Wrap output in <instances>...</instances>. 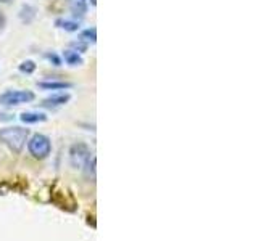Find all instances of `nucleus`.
Here are the masks:
<instances>
[{
  "label": "nucleus",
  "mask_w": 258,
  "mask_h": 241,
  "mask_svg": "<svg viewBox=\"0 0 258 241\" xmlns=\"http://www.w3.org/2000/svg\"><path fill=\"white\" fill-rule=\"evenodd\" d=\"M28 151L34 159H45L52 153V142L44 134H36L28 139Z\"/></svg>",
  "instance_id": "nucleus-2"
},
{
  "label": "nucleus",
  "mask_w": 258,
  "mask_h": 241,
  "mask_svg": "<svg viewBox=\"0 0 258 241\" xmlns=\"http://www.w3.org/2000/svg\"><path fill=\"white\" fill-rule=\"evenodd\" d=\"M36 100V93L31 90H7L0 95V104L4 106H20Z\"/></svg>",
  "instance_id": "nucleus-3"
},
{
  "label": "nucleus",
  "mask_w": 258,
  "mask_h": 241,
  "mask_svg": "<svg viewBox=\"0 0 258 241\" xmlns=\"http://www.w3.org/2000/svg\"><path fill=\"white\" fill-rule=\"evenodd\" d=\"M78 40H81V42H84L86 45H89V44H95V42H97V29H95V28H87V29H84V31L79 34V39H78Z\"/></svg>",
  "instance_id": "nucleus-10"
},
{
  "label": "nucleus",
  "mask_w": 258,
  "mask_h": 241,
  "mask_svg": "<svg viewBox=\"0 0 258 241\" xmlns=\"http://www.w3.org/2000/svg\"><path fill=\"white\" fill-rule=\"evenodd\" d=\"M63 60L67 61V64H70V66H81V64H84V58L81 56V53L73 50V48H68V50L63 52Z\"/></svg>",
  "instance_id": "nucleus-8"
},
{
  "label": "nucleus",
  "mask_w": 258,
  "mask_h": 241,
  "mask_svg": "<svg viewBox=\"0 0 258 241\" xmlns=\"http://www.w3.org/2000/svg\"><path fill=\"white\" fill-rule=\"evenodd\" d=\"M20 18H21L23 23H31L32 20L36 18V8H32L31 5H24V7L21 8Z\"/></svg>",
  "instance_id": "nucleus-12"
},
{
  "label": "nucleus",
  "mask_w": 258,
  "mask_h": 241,
  "mask_svg": "<svg viewBox=\"0 0 258 241\" xmlns=\"http://www.w3.org/2000/svg\"><path fill=\"white\" fill-rule=\"evenodd\" d=\"M13 0H0V4H12Z\"/></svg>",
  "instance_id": "nucleus-17"
},
{
  "label": "nucleus",
  "mask_w": 258,
  "mask_h": 241,
  "mask_svg": "<svg viewBox=\"0 0 258 241\" xmlns=\"http://www.w3.org/2000/svg\"><path fill=\"white\" fill-rule=\"evenodd\" d=\"M5 23H7V20H5V15L0 12V32L4 31V28H5Z\"/></svg>",
  "instance_id": "nucleus-16"
},
{
  "label": "nucleus",
  "mask_w": 258,
  "mask_h": 241,
  "mask_svg": "<svg viewBox=\"0 0 258 241\" xmlns=\"http://www.w3.org/2000/svg\"><path fill=\"white\" fill-rule=\"evenodd\" d=\"M36 63L32 61V60H26V61H23L20 66H18V69H20V72H23V74H32V72L36 71Z\"/></svg>",
  "instance_id": "nucleus-14"
},
{
  "label": "nucleus",
  "mask_w": 258,
  "mask_h": 241,
  "mask_svg": "<svg viewBox=\"0 0 258 241\" xmlns=\"http://www.w3.org/2000/svg\"><path fill=\"white\" fill-rule=\"evenodd\" d=\"M71 13L76 16V18H83L87 13V0H71L70 4Z\"/></svg>",
  "instance_id": "nucleus-9"
},
{
  "label": "nucleus",
  "mask_w": 258,
  "mask_h": 241,
  "mask_svg": "<svg viewBox=\"0 0 258 241\" xmlns=\"http://www.w3.org/2000/svg\"><path fill=\"white\" fill-rule=\"evenodd\" d=\"M91 156H92V151L86 143L78 142L75 145H71V148H70V164H71L73 169H83L84 164L87 163L89 159H91Z\"/></svg>",
  "instance_id": "nucleus-4"
},
{
  "label": "nucleus",
  "mask_w": 258,
  "mask_h": 241,
  "mask_svg": "<svg viewBox=\"0 0 258 241\" xmlns=\"http://www.w3.org/2000/svg\"><path fill=\"white\" fill-rule=\"evenodd\" d=\"M28 137H29V131L24 127L13 126V127L0 129V142L12 153H16V155H20L24 150V147H26Z\"/></svg>",
  "instance_id": "nucleus-1"
},
{
  "label": "nucleus",
  "mask_w": 258,
  "mask_h": 241,
  "mask_svg": "<svg viewBox=\"0 0 258 241\" xmlns=\"http://www.w3.org/2000/svg\"><path fill=\"white\" fill-rule=\"evenodd\" d=\"M84 174L89 180H95V156H91V159L87 161V163L84 164Z\"/></svg>",
  "instance_id": "nucleus-13"
},
{
  "label": "nucleus",
  "mask_w": 258,
  "mask_h": 241,
  "mask_svg": "<svg viewBox=\"0 0 258 241\" xmlns=\"http://www.w3.org/2000/svg\"><path fill=\"white\" fill-rule=\"evenodd\" d=\"M70 100H71V95L70 93H55V95L48 96V98L42 100L40 106L48 108V109H55V108L64 106V104H67Z\"/></svg>",
  "instance_id": "nucleus-5"
},
{
  "label": "nucleus",
  "mask_w": 258,
  "mask_h": 241,
  "mask_svg": "<svg viewBox=\"0 0 258 241\" xmlns=\"http://www.w3.org/2000/svg\"><path fill=\"white\" fill-rule=\"evenodd\" d=\"M37 85L44 90H67V88L73 87L70 82H63V80H42V82H37Z\"/></svg>",
  "instance_id": "nucleus-7"
},
{
  "label": "nucleus",
  "mask_w": 258,
  "mask_h": 241,
  "mask_svg": "<svg viewBox=\"0 0 258 241\" xmlns=\"http://www.w3.org/2000/svg\"><path fill=\"white\" fill-rule=\"evenodd\" d=\"M56 26L68 31V32H76L79 31V21L76 20H56Z\"/></svg>",
  "instance_id": "nucleus-11"
},
{
  "label": "nucleus",
  "mask_w": 258,
  "mask_h": 241,
  "mask_svg": "<svg viewBox=\"0 0 258 241\" xmlns=\"http://www.w3.org/2000/svg\"><path fill=\"white\" fill-rule=\"evenodd\" d=\"M20 119L23 120L24 124H39V123H45L47 116L44 112H37V111H26L21 112Z\"/></svg>",
  "instance_id": "nucleus-6"
},
{
  "label": "nucleus",
  "mask_w": 258,
  "mask_h": 241,
  "mask_svg": "<svg viewBox=\"0 0 258 241\" xmlns=\"http://www.w3.org/2000/svg\"><path fill=\"white\" fill-rule=\"evenodd\" d=\"M45 58L50 61L53 66H60V64H61V58L58 55H55V53H45Z\"/></svg>",
  "instance_id": "nucleus-15"
},
{
  "label": "nucleus",
  "mask_w": 258,
  "mask_h": 241,
  "mask_svg": "<svg viewBox=\"0 0 258 241\" xmlns=\"http://www.w3.org/2000/svg\"><path fill=\"white\" fill-rule=\"evenodd\" d=\"M89 2H91L92 5H95V4H97V2H95V0H89Z\"/></svg>",
  "instance_id": "nucleus-18"
}]
</instances>
